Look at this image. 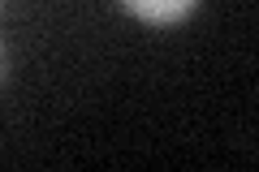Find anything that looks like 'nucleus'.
I'll list each match as a JSON object with an SVG mask.
<instances>
[{
    "instance_id": "f257e3e1",
    "label": "nucleus",
    "mask_w": 259,
    "mask_h": 172,
    "mask_svg": "<svg viewBox=\"0 0 259 172\" xmlns=\"http://www.w3.org/2000/svg\"><path fill=\"white\" fill-rule=\"evenodd\" d=\"M194 5H199V0H121L125 13H134L139 22H151V26H173V22H182Z\"/></svg>"
}]
</instances>
